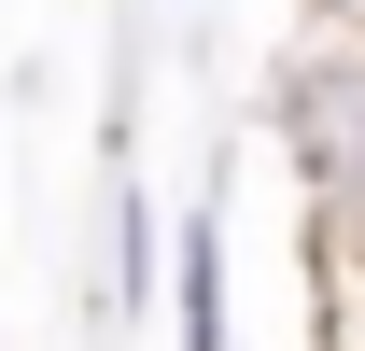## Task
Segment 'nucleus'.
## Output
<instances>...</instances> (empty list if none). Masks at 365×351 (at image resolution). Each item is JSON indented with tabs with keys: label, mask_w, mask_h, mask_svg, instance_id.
Here are the masks:
<instances>
[{
	"label": "nucleus",
	"mask_w": 365,
	"mask_h": 351,
	"mask_svg": "<svg viewBox=\"0 0 365 351\" xmlns=\"http://www.w3.org/2000/svg\"><path fill=\"white\" fill-rule=\"evenodd\" d=\"M182 351H225V225L182 211Z\"/></svg>",
	"instance_id": "1"
},
{
	"label": "nucleus",
	"mask_w": 365,
	"mask_h": 351,
	"mask_svg": "<svg viewBox=\"0 0 365 351\" xmlns=\"http://www.w3.org/2000/svg\"><path fill=\"white\" fill-rule=\"evenodd\" d=\"M113 295H155V197H140V183H113Z\"/></svg>",
	"instance_id": "2"
},
{
	"label": "nucleus",
	"mask_w": 365,
	"mask_h": 351,
	"mask_svg": "<svg viewBox=\"0 0 365 351\" xmlns=\"http://www.w3.org/2000/svg\"><path fill=\"white\" fill-rule=\"evenodd\" d=\"M309 14H323V29H365V0H309Z\"/></svg>",
	"instance_id": "3"
}]
</instances>
